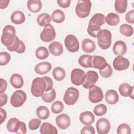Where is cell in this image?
Instances as JSON below:
<instances>
[{"mask_svg": "<svg viewBox=\"0 0 134 134\" xmlns=\"http://www.w3.org/2000/svg\"><path fill=\"white\" fill-rule=\"evenodd\" d=\"M16 30L14 27L10 25H6L3 30L1 36V42L6 47H9L14 42L16 37Z\"/></svg>", "mask_w": 134, "mask_h": 134, "instance_id": "1", "label": "cell"}, {"mask_svg": "<svg viewBox=\"0 0 134 134\" xmlns=\"http://www.w3.org/2000/svg\"><path fill=\"white\" fill-rule=\"evenodd\" d=\"M112 35L107 29H101L98 32L97 38L99 47L104 50L108 49L111 44Z\"/></svg>", "mask_w": 134, "mask_h": 134, "instance_id": "2", "label": "cell"}, {"mask_svg": "<svg viewBox=\"0 0 134 134\" xmlns=\"http://www.w3.org/2000/svg\"><path fill=\"white\" fill-rule=\"evenodd\" d=\"M46 83L43 77H36L32 82L31 86V93L35 97L42 96L45 92Z\"/></svg>", "mask_w": 134, "mask_h": 134, "instance_id": "3", "label": "cell"}, {"mask_svg": "<svg viewBox=\"0 0 134 134\" xmlns=\"http://www.w3.org/2000/svg\"><path fill=\"white\" fill-rule=\"evenodd\" d=\"M92 3L90 0H79L76 7L75 13L81 18L87 17L90 14Z\"/></svg>", "mask_w": 134, "mask_h": 134, "instance_id": "4", "label": "cell"}, {"mask_svg": "<svg viewBox=\"0 0 134 134\" xmlns=\"http://www.w3.org/2000/svg\"><path fill=\"white\" fill-rule=\"evenodd\" d=\"M79 97V91L74 87L68 88L63 96V100L68 105H73L75 104Z\"/></svg>", "mask_w": 134, "mask_h": 134, "instance_id": "5", "label": "cell"}, {"mask_svg": "<svg viewBox=\"0 0 134 134\" xmlns=\"http://www.w3.org/2000/svg\"><path fill=\"white\" fill-rule=\"evenodd\" d=\"M26 99L27 95L25 92L22 90H17L11 96L10 102L13 107L17 108L21 106L26 102Z\"/></svg>", "mask_w": 134, "mask_h": 134, "instance_id": "6", "label": "cell"}, {"mask_svg": "<svg viewBox=\"0 0 134 134\" xmlns=\"http://www.w3.org/2000/svg\"><path fill=\"white\" fill-rule=\"evenodd\" d=\"M55 36L56 33L55 29L51 24H48L44 26L40 35L41 40L46 42L53 40Z\"/></svg>", "mask_w": 134, "mask_h": 134, "instance_id": "7", "label": "cell"}, {"mask_svg": "<svg viewBox=\"0 0 134 134\" xmlns=\"http://www.w3.org/2000/svg\"><path fill=\"white\" fill-rule=\"evenodd\" d=\"M104 95L102 90L98 86L93 85L90 88L88 92V99L92 103H97L102 101Z\"/></svg>", "mask_w": 134, "mask_h": 134, "instance_id": "8", "label": "cell"}, {"mask_svg": "<svg viewBox=\"0 0 134 134\" xmlns=\"http://www.w3.org/2000/svg\"><path fill=\"white\" fill-rule=\"evenodd\" d=\"M64 44L67 50L72 53L77 52L80 47L77 38L73 35H67L64 39Z\"/></svg>", "mask_w": 134, "mask_h": 134, "instance_id": "9", "label": "cell"}, {"mask_svg": "<svg viewBox=\"0 0 134 134\" xmlns=\"http://www.w3.org/2000/svg\"><path fill=\"white\" fill-rule=\"evenodd\" d=\"M86 74L82 70L78 68L73 69L71 73V81L72 84L79 86L82 85L85 81Z\"/></svg>", "mask_w": 134, "mask_h": 134, "instance_id": "10", "label": "cell"}, {"mask_svg": "<svg viewBox=\"0 0 134 134\" xmlns=\"http://www.w3.org/2000/svg\"><path fill=\"white\" fill-rule=\"evenodd\" d=\"M98 80V75L97 73L94 71L90 70L86 73L85 79L82 84V86L86 89L90 88L94 85Z\"/></svg>", "mask_w": 134, "mask_h": 134, "instance_id": "11", "label": "cell"}, {"mask_svg": "<svg viewBox=\"0 0 134 134\" xmlns=\"http://www.w3.org/2000/svg\"><path fill=\"white\" fill-rule=\"evenodd\" d=\"M113 64L115 70L122 71L128 68L130 63L127 59L121 55H118L114 59Z\"/></svg>", "mask_w": 134, "mask_h": 134, "instance_id": "12", "label": "cell"}, {"mask_svg": "<svg viewBox=\"0 0 134 134\" xmlns=\"http://www.w3.org/2000/svg\"><path fill=\"white\" fill-rule=\"evenodd\" d=\"M96 127L98 133L107 134L110 130V124L107 119L101 118L97 121Z\"/></svg>", "mask_w": 134, "mask_h": 134, "instance_id": "13", "label": "cell"}, {"mask_svg": "<svg viewBox=\"0 0 134 134\" xmlns=\"http://www.w3.org/2000/svg\"><path fill=\"white\" fill-rule=\"evenodd\" d=\"M55 122L58 127L61 129H66L71 124L70 117L66 114H60L56 117Z\"/></svg>", "mask_w": 134, "mask_h": 134, "instance_id": "14", "label": "cell"}, {"mask_svg": "<svg viewBox=\"0 0 134 134\" xmlns=\"http://www.w3.org/2000/svg\"><path fill=\"white\" fill-rule=\"evenodd\" d=\"M107 64L105 59L99 55H93L91 59V68L98 69H103Z\"/></svg>", "mask_w": 134, "mask_h": 134, "instance_id": "15", "label": "cell"}, {"mask_svg": "<svg viewBox=\"0 0 134 134\" xmlns=\"http://www.w3.org/2000/svg\"><path fill=\"white\" fill-rule=\"evenodd\" d=\"M52 69V65L49 62H42L38 63L35 67V71L36 73L44 75L48 73Z\"/></svg>", "mask_w": 134, "mask_h": 134, "instance_id": "16", "label": "cell"}, {"mask_svg": "<svg viewBox=\"0 0 134 134\" xmlns=\"http://www.w3.org/2000/svg\"><path fill=\"white\" fill-rule=\"evenodd\" d=\"M49 52L54 56H59L63 52V48L62 44L58 41H53L50 43L48 47Z\"/></svg>", "mask_w": 134, "mask_h": 134, "instance_id": "17", "label": "cell"}, {"mask_svg": "<svg viewBox=\"0 0 134 134\" xmlns=\"http://www.w3.org/2000/svg\"><path fill=\"white\" fill-rule=\"evenodd\" d=\"M113 50L115 55L122 56L127 51V45L123 41L118 40L114 43Z\"/></svg>", "mask_w": 134, "mask_h": 134, "instance_id": "18", "label": "cell"}, {"mask_svg": "<svg viewBox=\"0 0 134 134\" xmlns=\"http://www.w3.org/2000/svg\"><path fill=\"white\" fill-rule=\"evenodd\" d=\"M80 121L85 125H90L93 124L95 120V116L90 111L82 112L80 115Z\"/></svg>", "mask_w": 134, "mask_h": 134, "instance_id": "19", "label": "cell"}, {"mask_svg": "<svg viewBox=\"0 0 134 134\" xmlns=\"http://www.w3.org/2000/svg\"><path fill=\"white\" fill-rule=\"evenodd\" d=\"M119 92L120 95L124 97H130L133 99V88L128 83H122L119 87Z\"/></svg>", "mask_w": 134, "mask_h": 134, "instance_id": "20", "label": "cell"}, {"mask_svg": "<svg viewBox=\"0 0 134 134\" xmlns=\"http://www.w3.org/2000/svg\"><path fill=\"white\" fill-rule=\"evenodd\" d=\"M105 98L106 102L110 105L116 104L119 100V96L117 92L114 90H108L105 95Z\"/></svg>", "mask_w": 134, "mask_h": 134, "instance_id": "21", "label": "cell"}, {"mask_svg": "<svg viewBox=\"0 0 134 134\" xmlns=\"http://www.w3.org/2000/svg\"><path fill=\"white\" fill-rule=\"evenodd\" d=\"M105 23V16L101 13L95 14L90 19L88 24L97 27H100Z\"/></svg>", "mask_w": 134, "mask_h": 134, "instance_id": "22", "label": "cell"}, {"mask_svg": "<svg viewBox=\"0 0 134 134\" xmlns=\"http://www.w3.org/2000/svg\"><path fill=\"white\" fill-rule=\"evenodd\" d=\"M82 48L85 52L90 53L94 51L96 48V45L94 41L86 38L82 41Z\"/></svg>", "mask_w": 134, "mask_h": 134, "instance_id": "23", "label": "cell"}, {"mask_svg": "<svg viewBox=\"0 0 134 134\" xmlns=\"http://www.w3.org/2000/svg\"><path fill=\"white\" fill-rule=\"evenodd\" d=\"M41 134H57V129L49 122H43L40 128Z\"/></svg>", "mask_w": 134, "mask_h": 134, "instance_id": "24", "label": "cell"}, {"mask_svg": "<svg viewBox=\"0 0 134 134\" xmlns=\"http://www.w3.org/2000/svg\"><path fill=\"white\" fill-rule=\"evenodd\" d=\"M25 19L26 17L24 14L20 10H16L10 16L12 22L16 25L23 24L25 21Z\"/></svg>", "mask_w": 134, "mask_h": 134, "instance_id": "25", "label": "cell"}, {"mask_svg": "<svg viewBox=\"0 0 134 134\" xmlns=\"http://www.w3.org/2000/svg\"><path fill=\"white\" fill-rule=\"evenodd\" d=\"M20 123L21 121L16 118H10L6 125L7 129L10 132L16 133L20 127Z\"/></svg>", "mask_w": 134, "mask_h": 134, "instance_id": "26", "label": "cell"}, {"mask_svg": "<svg viewBox=\"0 0 134 134\" xmlns=\"http://www.w3.org/2000/svg\"><path fill=\"white\" fill-rule=\"evenodd\" d=\"M27 6L29 10L36 13L41 10L42 5L41 1L40 0H29L27 2Z\"/></svg>", "mask_w": 134, "mask_h": 134, "instance_id": "27", "label": "cell"}, {"mask_svg": "<svg viewBox=\"0 0 134 134\" xmlns=\"http://www.w3.org/2000/svg\"><path fill=\"white\" fill-rule=\"evenodd\" d=\"M10 83L13 87L15 88H20L24 85L23 77L19 74H13L10 79Z\"/></svg>", "mask_w": 134, "mask_h": 134, "instance_id": "28", "label": "cell"}, {"mask_svg": "<svg viewBox=\"0 0 134 134\" xmlns=\"http://www.w3.org/2000/svg\"><path fill=\"white\" fill-rule=\"evenodd\" d=\"M128 2L127 0H116L114 7L116 12L119 14L124 13L127 8Z\"/></svg>", "mask_w": 134, "mask_h": 134, "instance_id": "29", "label": "cell"}, {"mask_svg": "<svg viewBox=\"0 0 134 134\" xmlns=\"http://www.w3.org/2000/svg\"><path fill=\"white\" fill-rule=\"evenodd\" d=\"M51 21V17L47 13H42L37 18V23L40 26H46L50 24Z\"/></svg>", "mask_w": 134, "mask_h": 134, "instance_id": "30", "label": "cell"}, {"mask_svg": "<svg viewBox=\"0 0 134 134\" xmlns=\"http://www.w3.org/2000/svg\"><path fill=\"white\" fill-rule=\"evenodd\" d=\"M36 115L40 119L44 120L47 119L50 115V111L48 108L44 106H40L36 109Z\"/></svg>", "mask_w": 134, "mask_h": 134, "instance_id": "31", "label": "cell"}, {"mask_svg": "<svg viewBox=\"0 0 134 134\" xmlns=\"http://www.w3.org/2000/svg\"><path fill=\"white\" fill-rule=\"evenodd\" d=\"M56 97V92L53 88H52L51 90L48 92H44L43 95L41 96L42 100L47 103H50L55 99Z\"/></svg>", "mask_w": 134, "mask_h": 134, "instance_id": "32", "label": "cell"}, {"mask_svg": "<svg viewBox=\"0 0 134 134\" xmlns=\"http://www.w3.org/2000/svg\"><path fill=\"white\" fill-rule=\"evenodd\" d=\"M105 21L109 26H116L120 21L119 16L115 13H109L105 17Z\"/></svg>", "mask_w": 134, "mask_h": 134, "instance_id": "33", "label": "cell"}, {"mask_svg": "<svg viewBox=\"0 0 134 134\" xmlns=\"http://www.w3.org/2000/svg\"><path fill=\"white\" fill-rule=\"evenodd\" d=\"M52 20L56 23H61L65 20L64 12L60 9H56L51 14Z\"/></svg>", "mask_w": 134, "mask_h": 134, "instance_id": "34", "label": "cell"}, {"mask_svg": "<svg viewBox=\"0 0 134 134\" xmlns=\"http://www.w3.org/2000/svg\"><path fill=\"white\" fill-rule=\"evenodd\" d=\"M52 75L56 81H61L65 77V71L61 67H56L53 70Z\"/></svg>", "mask_w": 134, "mask_h": 134, "instance_id": "35", "label": "cell"}, {"mask_svg": "<svg viewBox=\"0 0 134 134\" xmlns=\"http://www.w3.org/2000/svg\"><path fill=\"white\" fill-rule=\"evenodd\" d=\"M91 55L88 54H84L79 58L78 62L79 64L83 68H91Z\"/></svg>", "mask_w": 134, "mask_h": 134, "instance_id": "36", "label": "cell"}, {"mask_svg": "<svg viewBox=\"0 0 134 134\" xmlns=\"http://www.w3.org/2000/svg\"><path fill=\"white\" fill-rule=\"evenodd\" d=\"M120 32L124 36L126 37H130L133 34V27L126 24H122L119 28Z\"/></svg>", "mask_w": 134, "mask_h": 134, "instance_id": "37", "label": "cell"}, {"mask_svg": "<svg viewBox=\"0 0 134 134\" xmlns=\"http://www.w3.org/2000/svg\"><path fill=\"white\" fill-rule=\"evenodd\" d=\"M36 56L40 60H44L49 56V52L47 48L44 47H39L36 50Z\"/></svg>", "mask_w": 134, "mask_h": 134, "instance_id": "38", "label": "cell"}, {"mask_svg": "<svg viewBox=\"0 0 134 134\" xmlns=\"http://www.w3.org/2000/svg\"><path fill=\"white\" fill-rule=\"evenodd\" d=\"M107 110V106L103 104H99L96 105L93 109V112L95 115L97 116H101L105 115Z\"/></svg>", "mask_w": 134, "mask_h": 134, "instance_id": "39", "label": "cell"}, {"mask_svg": "<svg viewBox=\"0 0 134 134\" xmlns=\"http://www.w3.org/2000/svg\"><path fill=\"white\" fill-rule=\"evenodd\" d=\"M64 108V105L62 102L56 101L51 105V111L55 114L61 113Z\"/></svg>", "mask_w": 134, "mask_h": 134, "instance_id": "40", "label": "cell"}, {"mask_svg": "<svg viewBox=\"0 0 134 134\" xmlns=\"http://www.w3.org/2000/svg\"><path fill=\"white\" fill-rule=\"evenodd\" d=\"M117 133L118 134H130L131 133L130 127L127 124H121L117 127Z\"/></svg>", "mask_w": 134, "mask_h": 134, "instance_id": "41", "label": "cell"}, {"mask_svg": "<svg viewBox=\"0 0 134 134\" xmlns=\"http://www.w3.org/2000/svg\"><path fill=\"white\" fill-rule=\"evenodd\" d=\"M100 30H101L100 27H97V26L88 24L87 31L89 34V35H90L91 36L94 38H97V35L98 32L100 31Z\"/></svg>", "mask_w": 134, "mask_h": 134, "instance_id": "42", "label": "cell"}, {"mask_svg": "<svg viewBox=\"0 0 134 134\" xmlns=\"http://www.w3.org/2000/svg\"><path fill=\"white\" fill-rule=\"evenodd\" d=\"M100 75L104 78L110 77L113 74V69L111 66L107 64L106 66L102 70H99Z\"/></svg>", "mask_w": 134, "mask_h": 134, "instance_id": "43", "label": "cell"}, {"mask_svg": "<svg viewBox=\"0 0 134 134\" xmlns=\"http://www.w3.org/2000/svg\"><path fill=\"white\" fill-rule=\"evenodd\" d=\"M10 55L7 52L0 53V65L1 66L6 65L10 60Z\"/></svg>", "mask_w": 134, "mask_h": 134, "instance_id": "44", "label": "cell"}, {"mask_svg": "<svg viewBox=\"0 0 134 134\" xmlns=\"http://www.w3.org/2000/svg\"><path fill=\"white\" fill-rule=\"evenodd\" d=\"M21 40L19 39V38L17 36H16L15 40L14 42L12 43V44L9 47H7V50H8L9 51H16L17 52L18 49L20 48V44H21Z\"/></svg>", "mask_w": 134, "mask_h": 134, "instance_id": "45", "label": "cell"}, {"mask_svg": "<svg viewBox=\"0 0 134 134\" xmlns=\"http://www.w3.org/2000/svg\"><path fill=\"white\" fill-rule=\"evenodd\" d=\"M41 120L38 118H33L31 119L28 124V127L31 130L37 129L41 124Z\"/></svg>", "mask_w": 134, "mask_h": 134, "instance_id": "46", "label": "cell"}, {"mask_svg": "<svg viewBox=\"0 0 134 134\" xmlns=\"http://www.w3.org/2000/svg\"><path fill=\"white\" fill-rule=\"evenodd\" d=\"M95 133L94 127L90 125L84 126L81 130V134H94Z\"/></svg>", "mask_w": 134, "mask_h": 134, "instance_id": "47", "label": "cell"}, {"mask_svg": "<svg viewBox=\"0 0 134 134\" xmlns=\"http://www.w3.org/2000/svg\"><path fill=\"white\" fill-rule=\"evenodd\" d=\"M125 19L126 21L129 24L134 23V10L132 9L129 11L125 16Z\"/></svg>", "mask_w": 134, "mask_h": 134, "instance_id": "48", "label": "cell"}, {"mask_svg": "<svg viewBox=\"0 0 134 134\" xmlns=\"http://www.w3.org/2000/svg\"><path fill=\"white\" fill-rule=\"evenodd\" d=\"M42 77L44 79L46 83V88L45 92L49 91L53 88V81L52 79L48 76H43Z\"/></svg>", "mask_w": 134, "mask_h": 134, "instance_id": "49", "label": "cell"}, {"mask_svg": "<svg viewBox=\"0 0 134 134\" xmlns=\"http://www.w3.org/2000/svg\"><path fill=\"white\" fill-rule=\"evenodd\" d=\"M57 2L59 6L63 8L68 7L71 4L70 0H58Z\"/></svg>", "mask_w": 134, "mask_h": 134, "instance_id": "50", "label": "cell"}, {"mask_svg": "<svg viewBox=\"0 0 134 134\" xmlns=\"http://www.w3.org/2000/svg\"><path fill=\"white\" fill-rule=\"evenodd\" d=\"M1 88H0V93H3L6 90L7 86V83L6 81L2 78L1 79Z\"/></svg>", "mask_w": 134, "mask_h": 134, "instance_id": "51", "label": "cell"}, {"mask_svg": "<svg viewBox=\"0 0 134 134\" xmlns=\"http://www.w3.org/2000/svg\"><path fill=\"white\" fill-rule=\"evenodd\" d=\"M26 132H27V129H26V125L24 122L21 121L20 127L16 133L25 134L26 133Z\"/></svg>", "mask_w": 134, "mask_h": 134, "instance_id": "52", "label": "cell"}, {"mask_svg": "<svg viewBox=\"0 0 134 134\" xmlns=\"http://www.w3.org/2000/svg\"><path fill=\"white\" fill-rule=\"evenodd\" d=\"M0 98H1L0 106H1V107H2L7 103L8 97H7V95L5 93H2L0 94Z\"/></svg>", "mask_w": 134, "mask_h": 134, "instance_id": "53", "label": "cell"}, {"mask_svg": "<svg viewBox=\"0 0 134 134\" xmlns=\"http://www.w3.org/2000/svg\"><path fill=\"white\" fill-rule=\"evenodd\" d=\"M0 113H1V124H2L5 120L7 117V113L6 110L2 108H0Z\"/></svg>", "mask_w": 134, "mask_h": 134, "instance_id": "54", "label": "cell"}, {"mask_svg": "<svg viewBox=\"0 0 134 134\" xmlns=\"http://www.w3.org/2000/svg\"><path fill=\"white\" fill-rule=\"evenodd\" d=\"M9 3V0H1L0 1V8L1 9L6 8Z\"/></svg>", "mask_w": 134, "mask_h": 134, "instance_id": "55", "label": "cell"}]
</instances>
